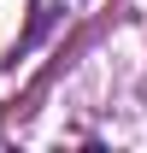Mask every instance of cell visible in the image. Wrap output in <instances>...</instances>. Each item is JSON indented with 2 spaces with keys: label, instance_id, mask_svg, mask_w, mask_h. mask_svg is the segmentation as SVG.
Instances as JSON below:
<instances>
[]
</instances>
